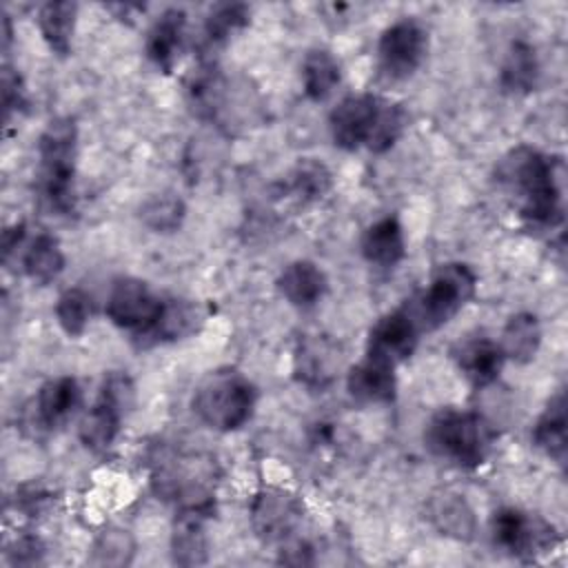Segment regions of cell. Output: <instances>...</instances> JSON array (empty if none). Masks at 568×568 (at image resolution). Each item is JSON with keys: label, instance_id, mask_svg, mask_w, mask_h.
Listing matches in <instances>:
<instances>
[{"label": "cell", "instance_id": "36", "mask_svg": "<svg viewBox=\"0 0 568 568\" xmlns=\"http://www.w3.org/2000/svg\"><path fill=\"white\" fill-rule=\"evenodd\" d=\"M42 552H44V546L40 544V539L24 535L13 544V548L9 550V557L13 564L29 566V564H38L42 559Z\"/></svg>", "mask_w": 568, "mask_h": 568}, {"label": "cell", "instance_id": "11", "mask_svg": "<svg viewBox=\"0 0 568 568\" xmlns=\"http://www.w3.org/2000/svg\"><path fill=\"white\" fill-rule=\"evenodd\" d=\"M419 326L415 324L413 315L406 306L395 308L377 320V324L368 333V346L366 353L375 355L379 359L390 362L393 366L406 357L413 355L417 339H419Z\"/></svg>", "mask_w": 568, "mask_h": 568}, {"label": "cell", "instance_id": "34", "mask_svg": "<svg viewBox=\"0 0 568 568\" xmlns=\"http://www.w3.org/2000/svg\"><path fill=\"white\" fill-rule=\"evenodd\" d=\"M100 402H104L106 406H111L120 417H124L133 404H135V386L133 379L126 373L113 371L104 377L102 386H100Z\"/></svg>", "mask_w": 568, "mask_h": 568}, {"label": "cell", "instance_id": "3", "mask_svg": "<svg viewBox=\"0 0 568 568\" xmlns=\"http://www.w3.org/2000/svg\"><path fill=\"white\" fill-rule=\"evenodd\" d=\"M191 404L206 426L235 430L253 413L255 386L235 368H217L197 384Z\"/></svg>", "mask_w": 568, "mask_h": 568}, {"label": "cell", "instance_id": "1", "mask_svg": "<svg viewBox=\"0 0 568 568\" xmlns=\"http://www.w3.org/2000/svg\"><path fill=\"white\" fill-rule=\"evenodd\" d=\"M497 184L517 202L519 215L555 226L564 220L561 209V164L532 146L506 151L495 166Z\"/></svg>", "mask_w": 568, "mask_h": 568}, {"label": "cell", "instance_id": "26", "mask_svg": "<svg viewBox=\"0 0 568 568\" xmlns=\"http://www.w3.org/2000/svg\"><path fill=\"white\" fill-rule=\"evenodd\" d=\"M22 266H24V273L33 282H38V284L53 282L64 268V253H62L58 240L47 233L38 235L24 251Z\"/></svg>", "mask_w": 568, "mask_h": 568}, {"label": "cell", "instance_id": "19", "mask_svg": "<svg viewBox=\"0 0 568 568\" xmlns=\"http://www.w3.org/2000/svg\"><path fill=\"white\" fill-rule=\"evenodd\" d=\"M204 324V311L191 300H166L160 306V313L146 335H153L160 342L184 339L200 331Z\"/></svg>", "mask_w": 568, "mask_h": 568}, {"label": "cell", "instance_id": "10", "mask_svg": "<svg viewBox=\"0 0 568 568\" xmlns=\"http://www.w3.org/2000/svg\"><path fill=\"white\" fill-rule=\"evenodd\" d=\"M379 102L382 100L373 93L346 95L328 115L333 142L344 151H355L357 146L366 144L379 111Z\"/></svg>", "mask_w": 568, "mask_h": 568}, {"label": "cell", "instance_id": "29", "mask_svg": "<svg viewBox=\"0 0 568 568\" xmlns=\"http://www.w3.org/2000/svg\"><path fill=\"white\" fill-rule=\"evenodd\" d=\"M135 555V541L124 528H106L98 535L89 561L93 566H129Z\"/></svg>", "mask_w": 568, "mask_h": 568}, {"label": "cell", "instance_id": "6", "mask_svg": "<svg viewBox=\"0 0 568 568\" xmlns=\"http://www.w3.org/2000/svg\"><path fill=\"white\" fill-rule=\"evenodd\" d=\"M426 49H428L426 29L413 18L397 20L395 24L386 27L384 33L379 36V44H377L379 69L390 80L410 78L424 62Z\"/></svg>", "mask_w": 568, "mask_h": 568}, {"label": "cell", "instance_id": "31", "mask_svg": "<svg viewBox=\"0 0 568 568\" xmlns=\"http://www.w3.org/2000/svg\"><path fill=\"white\" fill-rule=\"evenodd\" d=\"M406 111L402 109V104H395V102H379V111H377V118H375V124H373V131L366 140V146L373 151V153H384L386 149H390L397 138L404 133L406 129Z\"/></svg>", "mask_w": 568, "mask_h": 568}, {"label": "cell", "instance_id": "35", "mask_svg": "<svg viewBox=\"0 0 568 568\" xmlns=\"http://www.w3.org/2000/svg\"><path fill=\"white\" fill-rule=\"evenodd\" d=\"M2 100H4V113L7 115H11V111L22 109V104H24L22 80L9 67H4V71H2Z\"/></svg>", "mask_w": 568, "mask_h": 568}, {"label": "cell", "instance_id": "24", "mask_svg": "<svg viewBox=\"0 0 568 568\" xmlns=\"http://www.w3.org/2000/svg\"><path fill=\"white\" fill-rule=\"evenodd\" d=\"M537 75H539V64H537L535 49L521 40L513 42L499 73L501 89L508 93H528L535 89Z\"/></svg>", "mask_w": 568, "mask_h": 568}, {"label": "cell", "instance_id": "7", "mask_svg": "<svg viewBox=\"0 0 568 568\" xmlns=\"http://www.w3.org/2000/svg\"><path fill=\"white\" fill-rule=\"evenodd\" d=\"M493 539L499 548L517 557H535L555 546V528L539 515L517 508H501L493 517Z\"/></svg>", "mask_w": 568, "mask_h": 568}, {"label": "cell", "instance_id": "22", "mask_svg": "<svg viewBox=\"0 0 568 568\" xmlns=\"http://www.w3.org/2000/svg\"><path fill=\"white\" fill-rule=\"evenodd\" d=\"M497 344L506 359H513L517 364L530 362L541 344V328L537 317L532 313L513 315L501 331V342Z\"/></svg>", "mask_w": 568, "mask_h": 568}, {"label": "cell", "instance_id": "30", "mask_svg": "<svg viewBox=\"0 0 568 568\" xmlns=\"http://www.w3.org/2000/svg\"><path fill=\"white\" fill-rule=\"evenodd\" d=\"M184 202L171 193L149 197L140 209V220L155 233L178 231L184 220Z\"/></svg>", "mask_w": 568, "mask_h": 568}, {"label": "cell", "instance_id": "20", "mask_svg": "<svg viewBox=\"0 0 568 568\" xmlns=\"http://www.w3.org/2000/svg\"><path fill=\"white\" fill-rule=\"evenodd\" d=\"M362 255L377 266H395L404 257V233L397 217H382L364 231Z\"/></svg>", "mask_w": 568, "mask_h": 568}, {"label": "cell", "instance_id": "8", "mask_svg": "<svg viewBox=\"0 0 568 568\" xmlns=\"http://www.w3.org/2000/svg\"><path fill=\"white\" fill-rule=\"evenodd\" d=\"M160 306L162 300L149 288L146 282L138 277H122L111 286L104 311L115 326L146 333L153 326Z\"/></svg>", "mask_w": 568, "mask_h": 568}, {"label": "cell", "instance_id": "38", "mask_svg": "<svg viewBox=\"0 0 568 568\" xmlns=\"http://www.w3.org/2000/svg\"><path fill=\"white\" fill-rule=\"evenodd\" d=\"M22 237H24V224H13L11 229H7L2 233V253L9 255L22 242Z\"/></svg>", "mask_w": 568, "mask_h": 568}, {"label": "cell", "instance_id": "32", "mask_svg": "<svg viewBox=\"0 0 568 568\" xmlns=\"http://www.w3.org/2000/svg\"><path fill=\"white\" fill-rule=\"evenodd\" d=\"M55 317L62 331L71 337L84 333L91 317V297L82 288H67L55 302Z\"/></svg>", "mask_w": 568, "mask_h": 568}, {"label": "cell", "instance_id": "17", "mask_svg": "<svg viewBox=\"0 0 568 568\" xmlns=\"http://www.w3.org/2000/svg\"><path fill=\"white\" fill-rule=\"evenodd\" d=\"M36 422L42 428L64 424L80 404V386L73 377H55L40 386L36 397Z\"/></svg>", "mask_w": 568, "mask_h": 568}, {"label": "cell", "instance_id": "13", "mask_svg": "<svg viewBox=\"0 0 568 568\" xmlns=\"http://www.w3.org/2000/svg\"><path fill=\"white\" fill-rule=\"evenodd\" d=\"M426 517L446 537H453L457 541H470L475 537V513L468 501L457 493H435L426 504Z\"/></svg>", "mask_w": 568, "mask_h": 568}, {"label": "cell", "instance_id": "33", "mask_svg": "<svg viewBox=\"0 0 568 568\" xmlns=\"http://www.w3.org/2000/svg\"><path fill=\"white\" fill-rule=\"evenodd\" d=\"M248 18H251V9L246 4H240V2L217 4L204 22V33L209 42H224L233 31L246 27Z\"/></svg>", "mask_w": 568, "mask_h": 568}, {"label": "cell", "instance_id": "21", "mask_svg": "<svg viewBox=\"0 0 568 568\" xmlns=\"http://www.w3.org/2000/svg\"><path fill=\"white\" fill-rule=\"evenodd\" d=\"M75 16H78V4L71 0H51L40 7L38 29L53 53L69 55L73 29H75Z\"/></svg>", "mask_w": 568, "mask_h": 568}, {"label": "cell", "instance_id": "4", "mask_svg": "<svg viewBox=\"0 0 568 568\" xmlns=\"http://www.w3.org/2000/svg\"><path fill=\"white\" fill-rule=\"evenodd\" d=\"M78 129L71 118H55L47 124L38 142L40 191L47 204L60 213L73 206Z\"/></svg>", "mask_w": 568, "mask_h": 568}, {"label": "cell", "instance_id": "25", "mask_svg": "<svg viewBox=\"0 0 568 568\" xmlns=\"http://www.w3.org/2000/svg\"><path fill=\"white\" fill-rule=\"evenodd\" d=\"M339 62L335 60V55L326 49H313L306 53L304 62H302V82H304V93L315 100L322 102L326 100L333 89L339 84Z\"/></svg>", "mask_w": 568, "mask_h": 568}, {"label": "cell", "instance_id": "15", "mask_svg": "<svg viewBox=\"0 0 568 568\" xmlns=\"http://www.w3.org/2000/svg\"><path fill=\"white\" fill-rule=\"evenodd\" d=\"M459 371L477 386H486L497 379L504 366V353L490 337H468L453 351Z\"/></svg>", "mask_w": 568, "mask_h": 568}, {"label": "cell", "instance_id": "5", "mask_svg": "<svg viewBox=\"0 0 568 568\" xmlns=\"http://www.w3.org/2000/svg\"><path fill=\"white\" fill-rule=\"evenodd\" d=\"M477 277L462 262L442 264L433 277L428 288L406 304L419 331H435L444 326L457 311L468 304L475 295Z\"/></svg>", "mask_w": 568, "mask_h": 568}, {"label": "cell", "instance_id": "28", "mask_svg": "<svg viewBox=\"0 0 568 568\" xmlns=\"http://www.w3.org/2000/svg\"><path fill=\"white\" fill-rule=\"evenodd\" d=\"M333 184V175L328 166L315 158H302L291 175H288V186L293 193H297L302 200H320L328 193Z\"/></svg>", "mask_w": 568, "mask_h": 568}, {"label": "cell", "instance_id": "27", "mask_svg": "<svg viewBox=\"0 0 568 568\" xmlns=\"http://www.w3.org/2000/svg\"><path fill=\"white\" fill-rule=\"evenodd\" d=\"M122 417L106 406L104 402H95L80 419L78 424V437L89 450H104L113 444L118 430H120Z\"/></svg>", "mask_w": 568, "mask_h": 568}, {"label": "cell", "instance_id": "9", "mask_svg": "<svg viewBox=\"0 0 568 568\" xmlns=\"http://www.w3.org/2000/svg\"><path fill=\"white\" fill-rule=\"evenodd\" d=\"M302 519V504L288 490L264 488L251 504V526L262 541L286 539Z\"/></svg>", "mask_w": 568, "mask_h": 568}, {"label": "cell", "instance_id": "14", "mask_svg": "<svg viewBox=\"0 0 568 568\" xmlns=\"http://www.w3.org/2000/svg\"><path fill=\"white\" fill-rule=\"evenodd\" d=\"M206 510L180 508L171 532V555L180 566H200L209 559V541L204 532Z\"/></svg>", "mask_w": 568, "mask_h": 568}, {"label": "cell", "instance_id": "18", "mask_svg": "<svg viewBox=\"0 0 568 568\" xmlns=\"http://www.w3.org/2000/svg\"><path fill=\"white\" fill-rule=\"evenodd\" d=\"M280 293L293 306H313L326 293V275L324 271L308 260L291 262L277 277Z\"/></svg>", "mask_w": 568, "mask_h": 568}, {"label": "cell", "instance_id": "37", "mask_svg": "<svg viewBox=\"0 0 568 568\" xmlns=\"http://www.w3.org/2000/svg\"><path fill=\"white\" fill-rule=\"evenodd\" d=\"M311 546L306 541H291L288 546L282 548V555H280V561L282 564H291V566H306V564H313V557H311Z\"/></svg>", "mask_w": 568, "mask_h": 568}, {"label": "cell", "instance_id": "12", "mask_svg": "<svg viewBox=\"0 0 568 568\" xmlns=\"http://www.w3.org/2000/svg\"><path fill=\"white\" fill-rule=\"evenodd\" d=\"M395 366L386 359L368 355L348 371L346 386L357 402L379 404L395 397Z\"/></svg>", "mask_w": 568, "mask_h": 568}, {"label": "cell", "instance_id": "2", "mask_svg": "<svg viewBox=\"0 0 568 568\" xmlns=\"http://www.w3.org/2000/svg\"><path fill=\"white\" fill-rule=\"evenodd\" d=\"M426 448L459 468H477L490 453L495 430L479 413L444 408L424 430Z\"/></svg>", "mask_w": 568, "mask_h": 568}, {"label": "cell", "instance_id": "16", "mask_svg": "<svg viewBox=\"0 0 568 568\" xmlns=\"http://www.w3.org/2000/svg\"><path fill=\"white\" fill-rule=\"evenodd\" d=\"M186 27V13L178 7H171L160 13V18L151 24L146 33V55L153 64H158L162 71H171L175 64V58L182 47V36Z\"/></svg>", "mask_w": 568, "mask_h": 568}, {"label": "cell", "instance_id": "23", "mask_svg": "<svg viewBox=\"0 0 568 568\" xmlns=\"http://www.w3.org/2000/svg\"><path fill=\"white\" fill-rule=\"evenodd\" d=\"M532 442L539 450L548 457L557 459L559 464L566 457V399L564 393H557L544 413L539 415L532 428Z\"/></svg>", "mask_w": 568, "mask_h": 568}]
</instances>
